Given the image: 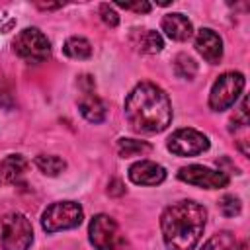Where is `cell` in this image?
I'll return each mask as SVG.
<instances>
[{"label": "cell", "instance_id": "8", "mask_svg": "<svg viewBox=\"0 0 250 250\" xmlns=\"http://www.w3.org/2000/svg\"><path fill=\"white\" fill-rule=\"evenodd\" d=\"M166 146L176 156H195V154H201L209 148V139L201 131L186 127V129L174 131L168 137Z\"/></svg>", "mask_w": 250, "mask_h": 250}, {"label": "cell", "instance_id": "24", "mask_svg": "<svg viewBox=\"0 0 250 250\" xmlns=\"http://www.w3.org/2000/svg\"><path fill=\"white\" fill-rule=\"evenodd\" d=\"M107 191L111 195H121V193H125V188H123V184L119 180H113V182H109V189Z\"/></svg>", "mask_w": 250, "mask_h": 250}, {"label": "cell", "instance_id": "12", "mask_svg": "<svg viewBox=\"0 0 250 250\" xmlns=\"http://www.w3.org/2000/svg\"><path fill=\"white\" fill-rule=\"evenodd\" d=\"M195 49L197 53L211 64H217L223 59V39L209 27H201L195 35Z\"/></svg>", "mask_w": 250, "mask_h": 250}, {"label": "cell", "instance_id": "23", "mask_svg": "<svg viewBox=\"0 0 250 250\" xmlns=\"http://www.w3.org/2000/svg\"><path fill=\"white\" fill-rule=\"evenodd\" d=\"M117 6H121V8H125V10H133V12H143V14H146V12H150V4L148 2H117Z\"/></svg>", "mask_w": 250, "mask_h": 250}, {"label": "cell", "instance_id": "18", "mask_svg": "<svg viewBox=\"0 0 250 250\" xmlns=\"http://www.w3.org/2000/svg\"><path fill=\"white\" fill-rule=\"evenodd\" d=\"M35 166L45 176H59L66 168V162L61 156H57V154H39L35 158Z\"/></svg>", "mask_w": 250, "mask_h": 250}, {"label": "cell", "instance_id": "2", "mask_svg": "<svg viewBox=\"0 0 250 250\" xmlns=\"http://www.w3.org/2000/svg\"><path fill=\"white\" fill-rule=\"evenodd\" d=\"M207 223V211L195 201H178L160 217L162 238L168 250H193Z\"/></svg>", "mask_w": 250, "mask_h": 250}, {"label": "cell", "instance_id": "16", "mask_svg": "<svg viewBox=\"0 0 250 250\" xmlns=\"http://www.w3.org/2000/svg\"><path fill=\"white\" fill-rule=\"evenodd\" d=\"M62 53L70 59H78V61H84V59H90L92 57V45L88 39L84 37H68L62 45Z\"/></svg>", "mask_w": 250, "mask_h": 250}, {"label": "cell", "instance_id": "17", "mask_svg": "<svg viewBox=\"0 0 250 250\" xmlns=\"http://www.w3.org/2000/svg\"><path fill=\"white\" fill-rule=\"evenodd\" d=\"M150 150H152V146L148 143H145V141H137V139H119L117 141V152L123 158L143 156V154H146Z\"/></svg>", "mask_w": 250, "mask_h": 250}, {"label": "cell", "instance_id": "14", "mask_svg": "<svg viewBox=\"0 0 250 250\" xmlns=\"http://www.w3.org/2000/svg\"><path fill=\"white\" fill-rule=\"evenodd\" d=\"M29 162L21 154H10L0 162V178L6 184H20L27 174Z\"/></svg>", "mask_w": 250, "mask_h": 250}, {"label": "cell", "instance_id": "19", "mask_svg": "<svg viewBox=\"0 0 250 250\" xmlns=\"http://www.w3.org/2000/svg\"><path fill=\"white\" fill-rule=\"evenodd\" d=\"M234 248V234L229 230H221L217 234H213L201 250H232Z\"/></svg>", "mask_w": 250, "mask_h": 250}, {"label": "cell", "instance_id": "13", "mask_svg": "<svg viewBox=\"0 0 250 250\" xmlns=\"http://www.w3.org/2000/svg\"><path fill=\"white\" fill-rule=\"evenodd\" d=\"M162 31L174 41H188L193 33V25L184 14H168L162 18Z\"/></svg>", "mask_w": 250, "mask_h": 250}, {"label": "cell", "instance_id": "7", "mask_svg": "<svg viewBox=\"0 0 250 250\" xmlns=\"http://www.w3.org/2000/svg\"><path fill=\"white\" fill-rule=\"evenodd\" d=\"M244 76L240 72H225L221 74L211 92H209V107L213 111H223V109H229L236 100L238 96L242 94L244 90Z\"/></svg>", "mask_w": 250, "mask_h": 250}, {"label": "cell", "instance_id": "25", "mask_svg": "<svg viewBox=\"0 0 250 250\" xmlns=\"http://www.w3.org/2000/svg\"><path fill=\"white\" fill-rule=\"evenodd\" d=\"M236 250H248V244H246V242H240V246H238Z\"/></svg>", "mask_w": 250, "mask_h": 250}, {"label": "cell", "instance_id": "15", "mask_svg": "<svg viewBox=\"0 0 250 250\" xmlns=\"http://www.w3.org/2000/svg\"><path fill=\"white\" fill-rule=\"evenodd\" d=\"M131 41H133V45H135L139 51L150 53V55L160 53L162 47H164L162 35H160L158 31H154V29H133Z\"/></svg>", "mask_w": 250, "mask_h": 250}, {"label": "cell", "instance_id": "20", "mask_svg": "<svg viewBox=\"0 0 250 250\" xmlns=\"http://www.w3.org/2000/svg\"><path fill=\"white\" fill-rule=\"evenodd\" d=\"M174 72L180 76V78H188L191 80L195 74H197V62L189 57V55H178L176 61H174Z\"/></svg>", "mask_w": 250, "mask_h": 250}, {"label": "cell", "instance_id": "1", "mask_svg": "<svg viewBox=\"0 0 250 250\" xmlns=\"http://www.w3.org/2000/svg\"><path fill=\"white\" fill-rule=\"evenodd\" d=\"M125 117L137 133H160L172 121L170 98L160 86L141 82L125 100Z\"/></svg>", "mask_w": 250, "mask_h": 250}, {"label": "cell", "instance_id": "3", "mask_svg": "<svg viewBox=\"0 0 250 250\" xmlns=\"http://www.w3.org/2000/svg\"><path fill=\"white\" fill-rule=\"evenodd\" d=\"M88 236L96 250H129V240L109 215H96L88 225Z\"/></svg>", "mask_w": 250, "mask_h": 250}, {"label": "cell", "instance_id": "5", "mask_svg": "<svg viewBox=\"0 0 250 250\" xmlns=\"http://www.w3.org/2000/svg\"><path fill=\"white\" fill-rule=\"evenodd\" d=\"M0 240L4 250H29L33 242V229L25 215L10 213L2 219Z\"/></svg>", "mask_w": 250, "mask_h": 250}, {"label": "cell", "instance_id": "11", "mask_svg": "<svg viewBox=\"0 0 250 250\" xmlns=\"http://www.w3.org/2000/svg\"><path fill=\"white\" fill-rule=\"evenodd\" d=\"M129 180L137 186H158L166 180V170L152 160H139L131 164Z\"/></svg>", "mask_w": 250, "mask_h": 250}, {"label": "cell", "instance_id": "21", "mask_svg": "<svg viewBox=\"0 0 250 250\" xmlns=\"http://www.w3.org/2000/svg\"><path fill=\"white\" fill-rule=\"evenodd\" d=\"M219 207H221V211H223V215L225 217H236L238 213H240V199L238 197H234V195H225L221 201H219Z\"/></svg>", "mask_w": 250, "mask_h": 250}, {"label": "cell", "instance_id": "26", "mask_svg": "<svg viewBox=\"0 0 250 250\" xmlns=\"http://www.w3.org/2000/svg\"><path fill=\"white\" fill-rule=\"evenodd\" d=\"M0 180H2V178H0Z\"/></svg>", "mask_w": 250, "mask_h": 250}, {"label": "cell", "instance_id": "6", "mask_svg": "<svg viewBox=\"0 0 250 250\" xmlns=\"http://www.w3.org/2000/svg\"><path fill=\"white\" fill-rule=\"evenodd\" d=\"M14 53L27 62H43L51 55V43L43 31L37 27L21 29L14 39Z\"/></svg>", "mask_w": 250, "mask_h": 250}, {"label": "cell", "instance_id": "10", "mask_svg": "<svg viewBox=\"0 0 250 250\" xmlns=\"http://www.w3.org/2000/svg\"><path fill=\"white\" fill-rule=\"evenodd\" d=\"M78 84H80V100H78L80 113L90 123H102L105 119V104L96 96L92 76H88V74L80 76Z\"/></svg>", "mask_w": 250, "mask_h": 250}, {"label": "cell", "instance_id": "9", "mask_svg": "<svg viewBox=\"0 0 250 250\" xmlns=\"http://www.w3.org/2000/svg\"><path fill=\"white\" fill-rule=\"evenodd\" d=\"M178 178L186 184L197 186V188H205V189H219V188H227L229 186V176L221 170H211L207 166L201 164H189L180 168Z\"/></svg>", "mask_w": 250, "mask_h": 250}, {"label": "cell", "instance_id": "4", "mask_svg": "<svg viewBox=\"0 0 250 250\" xmlns=\"http://www.w3.org/2000/svg\"><path fill=\"white\" fill-rule=\"evenodd\" d=\"M82 219H84V211L76 201H57L43 211L41 227L45 232H59L78 227Z\"/></svg>", "mask_w": 250, "mask_h": 250}, {"label": "cell", "instance_id": "22", "mask_svg": "<svg viewBox=\"0 0 250 250\" xmlns=\"http://www.w3.org/2000/svg\"><path fill=\"white\" fill-rule=\"evenodd\" d=\"M100 16H102V21L105 25H109V27H115L119 23V16H117V12L109 4H102L100 6Z\"/></svg>", "mask_w": 250, "mask_h": 250}]
</instances>
